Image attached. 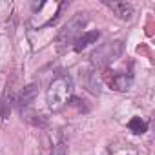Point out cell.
Returning <instances> with one entry per match:
<instances>
[{"label":"cell","instance_id":"cell-9","mask_svg":"<svg viewBox=\"0 0 155 155\" xmlns=\"http://www.w3.org/2000/svg\"><path fill=\"white\" fill-rule=\"evenodd\" d=\"M86 86H88V90L91 91V93H101V84H99V81H97V75L93 73V71H88V79H86Z\"/></svg>","mask_w":155,"mask_h":155},{"label":"cell","instance_id":"cell-6","mask_svg":"<svg viewBox=\"0 0 155 155\" xmlns=\"http://www.w3.org/2000/svg\"><path fill=\"white\" fill-rule=\"evenodd\" d=\"M37 91H38V86H37V84H29V86H26V88L22 90V93H20V97H18V101H17L20 113L26 111V110L31 106V102H33L35 97H37Z\"/></svg>","mask_w":155,"mask_h":155},{"label":"cell","instance_id":"cell-8","mask_svg":"<svg viewBox=\"0 0 155 155\" xmlns=\"http://www.w3.org/2000/svg\"><path fill=\"white\" fill-rule=\"evenodd\" d=\"M128 128H130L131 133H135V135H142V133L148 130V124H146L140 117H133V119L128 122Z\"/></svg>","mask_w":155,"mask_h":155},{"label":"cell","instance_id":"cell-7","mask_svg":"<svg viewBox=\"0 0 155 155\" xmlns=\"http://www.w3.org/2000/svg\"><path fill=\"white\" fill-rule=\"evenodd\" d=\"M99 37H101V33L99 31H86V33H82L79 38H77V42H75V51H82V49H86L90 44H95L97 40H99Z\"/></svg>","mask_w":155,"mask_h":155},{"label":"cell","instance_id":"cell-3","mask_svg":"<svg viewBox=\"0 0 155 155\" xmlns=\"http://www.w3.org/2000/svg\"><path fill=\"white\" fill-rule=\"evenodd\" d=\"M124 53V44L120 40H113V42H106L101 44L93 53H91V64L95 68H108L110 64H113L120 55Z\"/></svg>","mask_w":155,"mask_h":155},{"label":"cell","instance_id":"cell-5","mask_svg":"<svg viewBox=\"0 0 155 155\" xmlns=\"http://www.w3.org/2000/svg\"><path fill=\"white\" fill-rule=\"evenodd\" d=\"M104 4L120 18V20H130L131 15H133V6L128 4V2H115V0H104Z\"/></svg>","mask_w":155,"mask_h":155},{"label":"cell","instance_id":"cell-4","mask_svg":"<svg viewBox=\"0 0 155 155\" xmlns=\"http://www.w3.org/2000/svg\"><path fill=\"white\" fill-rule=\"evenodd\" d=\"M102 79L115 91H128L131 88V75L122 73V71H110V69H106L102 73Z\"/></svg>","mask_w":155,"mask_h":155},{"label":"cell","instance_id":"cell-2","mask_svg":"<svg viewBox=\"0 0 155 155\" xmlns=\"http://www.w3.org/2000/svg\"><path fill=\"white\" fill-rule=\"evenodd\" d=\"M86 24H88V13H77L75 17H71L68 20V24L60 29V33L57 37V44L60 48H64L68 44H75L77 38L84 33L82 29L86 28Z\"/></svg>","mask_w":155,"mask_h":155},{"label":"cell","instance_id":"cell-1","mask_svg":"<svg viewBox=\"0 0 155 155\" xmlns=\"http://www.w3.org/2000/svg\"><path fill=\"white\" fill-rule=\"evenodd\" d=\"M71 93H73V82L68 75H58L49 82L48 90H46V102L48 108L53 113L62 111L69 101H71Z\"/></svg>","mask_w":155,"mask_h":155}]
</instances>
